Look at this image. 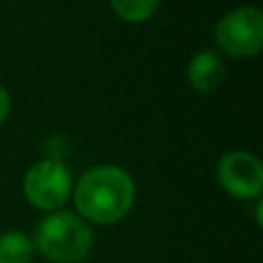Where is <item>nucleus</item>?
<instances>
[{
  "label": "nucleus",
  "instance_id": "obj_1",
  "mask_svg": "<svg viewBox=\"0 0 263 263\" xmlns=\"http://www.w3.org/2000/svg\"><path fill=\"white\" fill-rule=\"evenodd\" d=\"M76 214L88 224L111 226L123 220L136 201V181L119 164H95L74 183Z\"/></svg>",
  "mask_w": 263,
  "mask_h": 263
},
{
  "label": "nucleus",
  "instance_id": "obj_2",
  "mask_svg": "<svg viewBox=\"0 0 263 263\" xmlns=\"http://www.w3.org/2000/svg\"><path fill=\"white\" fill-rule=\"evenodd\" d=\"M31 238L35 251L53 263H82L92 251L90 224L64 208L41 218Z\"/></svg>",
  "mask_w": 263,
  "mask_h": 263
},
{
  "label": "nucleus",
  "instance_id": "obj_3",
  "mask_svg": "<svg viewBox=\"0 0 263 263\" xmlns=\"http://www.w3.org/2000/svg\"><path fill=\"white\" fill-rule=\"evenodd\" d=\"M72 189L74 181L70 168L55 158L37 160L23 175V193L27 201L47 214L62 210L72 197Z\"/></svg>",
  "mask_w": 263,
  "mask_h": 263
},
{
  "label": "nucleus",
  "instance_id": "obj_4",
  "mask_svg": "<svg viewBox=\"0 0 263 263\" xmlns=\"http://www.w3.org/2000/svg\"><path fill=\"white\" fill-rule=\"evenodd\" d=\"M214 39L234 60L255 58L263 47V12L251 4L228 10L216 23Z\"/></svg>",
  "mask_w": 263,
  "mask_h": 263
},
{
  "label": "nucleus",
  "instance_id": "obj_5",
  "mask_svg": "<svg viewBox=\"0 0 263 263\" xmlns=\"http://www.w3.org/2000/svg\"><path fill=\"white\" fill-rule=\"evenodd\" d=\"M220 187L236 199H259L263 193V164L247 150H228L216 162Z\"/></svg>",
  "mask_w": 263,
  "mask_h": 263
},
{
  "label": "nucleus",
  "instance_id": "obj_6",
  "mask_svg": "<svg viewBox=\"0 0 263 263\" xmlns=\"http://www.w3.org/2000/svg\"><path fill=\"white\" fill-rule=\"evenodd\" d=\"M187 82L199 95H210L220 88L226 76V64L220 53L212 49H201L191 55L187 64Z\"/></svg>",
  "mask_w": 263,
  "mask_h": 263
},
{
  "label": "nucleus",
  "instance_id": "obj_7",
  "mask_svg": "<svg viewBox=\"0 0 263 263\" xmlns=\"http://www.w3.org/2000/svg\"><path fill=\"white\" fill-rule=\"evenodd\" d=\"M35 255L33 238L23 230H6L0 234V263H31Z\"/></svg>",
  "mask_w": 263,
  "mask_h": 263
},
{
  "label": "nucleus",
  "instance_id": "obj_8",
  "mask_svg": "<svg viewBox=\"0 0 263 263\" xmlns=\"http://www.w3.org/2000/svg\"><path fill=\"white\" fill-rule=\"evenodd\" d=\"M109 6L121 21L136 25L148 21L160 6V0H109Z\"/></svg>",
  "mask_w": 263,
  "mask_h": 263
},
{
  "label": "nucleus",
  "instance_id": "obj_9",
  "mask_svg": "<svg viewBox=\"0 0 263 263\" xmlns=\"http://www.w3.org/2000/svg\"><path fill=\"white\" fill-rule=\"evenodd\" d=\"M8 113H10V95H8V90L0 84V125L6 121Z\"/></svg>",
  "mask_w": 263,
  "mask_h": 263
}]
</instances>
